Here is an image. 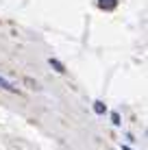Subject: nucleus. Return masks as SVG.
Returning a JSON list of instances; mask_svg holds the SVG:
<instances>
[{
	"label": "nucleus",
	"instance_id": "obj_3",
	"mask_svg": "<svg viewBox=\"0 0 148 150\" xmlns=\"http://www.w3.org/2000/svg\"><path fill=\"white\" fill-rule=\"evenodd\" d=\"M50 65H52V68L57 70V72H65V70H63V65H61L57 59H50Z\"/></svg>",
	"mask_w": 148,
	"mask_h": 150
},
{
	"label": "nucleus",
	"instance_id": "obj_5",
	"mask_svg": "<svg viewBox=\"0 0 148 150\" xmlns=\"http://www.w3.org/2000/svg\"><path fill=\"white\" fill-rule=\"evenodd\" d=\"M122 150H131V148H129V146H122Z\"/></svg>",
	"mask_w": 148,
	"mask_h": 150
},
{
	"label": "nucleus",
	"instance_id": "obj_4",
	"mask_svg": "<svg viewBox=\"0 0 148 150\" xmlns=\"http://www.w3.org/2000/svg\"><path fill=\"white\" fill-rule=\"evenodd\" d=\"M94 111L96 113H105V105L103 102H94Z\"/></svg>",
	"mask_w": 148,
	"mask_h": 150
},
{
	"label": "nucleus",
	"instance_id": "obj_2",
	"mask_svg": "<svg viewBox=\"0 0 148 150\" xmlns=\"http://www.w3.org/2000/svg\"><path fill=\"white\" fill-rule=\"evenodd\" d=\"M0 87H2V89H9V91H15L13 83H11V81H7L4 76H0Z\"/></svg>",
	"mask_w": 148,
	"mask_h": 150
},
{
	"label": "nucleus",
	"instance_id": "obj_1",
	"mask_svg": "<svg viewBox=\"0 0 148 150\" xmlns=\"http://www.w3.org/2000/svg\"><path fill=\"white\" fill-rule=\"evenodd\" d=\"M98 7L105 9V11H113L118 7V0H98Z\"/></svg>",
	"mask_w": 148,
	"mask_h": 150
}]
</instances>
